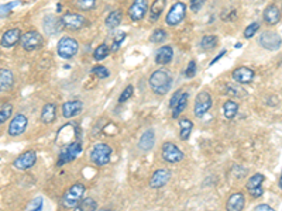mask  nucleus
Wrapping results in <instances>:
<instances>
[{
    "instance_id": "10",
    "label": "nucleus",
    "mask_w": 282,
    "mask_h": 211,
    "mask_svg": "<svg viewBox=\"0 0 282 211\" xmlns=\"http://www.w3.org/2000/svg\"><path fill=\"white\" fill-rule=\"evenodd\" d=\"M161 155H162V159L167 161L168 164H178L180 162L183 158H185V154L182 152L178 145L172 144V142H165L161 148Z\"/></svg>"
},
{
    "instance_id": "41",
    "label": "nucleus",
    "mask_w": 282,
    "mask_h": 211,
    "mask_svg": "<svg viewBox=\"0 0 282 211\" xmlns=\"http://www.w3.org/2000/svg\"><path fill=\"white\" fill-rule=\"evenodd\" d=\"M258 30H259L258 23H251L247 28L244 30V38H251V37H254V34L257 33Z\"/></svg>"
},
{
    "instance_id": "26",
    "label": "nucleus",
    "mask_w": 282,
    "mask_h": 211,
    "mask_svg": "<svg viewBox=\"0 0 282 211\" xmlns=\"http://www.w3.org/2000/svg\"><path fill=\"white\" fill-rule=\"evenodd\" d=\"M155 144V133L154 130H147L143 133L141 138H140V142H138V148L144 152H148L153 146Z\"/></svg>"
},
{
    "instance_id": "11",
    "label": "nucleus",
    "mask_w": 282,
    "mask_h": 211,
    "mask_svg": "<svg viewBox=\"0 0 282 211\" xmlns=\"http://www.w3.org/2000/svg\"><path fill=\"white\" fill-rule=\"evenodd\" d=\"M258 43L259 45H261L262 48H265L267 51L274 52V51H277V49L281 48L282 38L280 37V34L274 33V31H264V33H261V35H259Z\"/></svg>"
},
{
    "instance_id": "32",
    "label": "nucleus",
    "mask_w": 282,
    "mask_h": 211,
    "mask_svg": "<svg viewBox=\"0 0 282 211\" xmlns=\"http://www.w3.org/2000/svg\"><path fill=\"white\" fill-rule=\"evenodd\" d=\"M199 47L203 51H212L217 47V37L216 35H205L199 43Z\"/></svg>"
},
{
    "instance_id": "17",
    "label": "nucleus",
    "mask_w": 282,
    "mask_h": 211,
    "mask_svg": "<svg viewBox=\"0 0 282 211\" xmlns=\"http://www.w3.org/2000/svg\"><path fill=\"white\" fill-rule=\"evenodd\" d=\"M254 70L248 67H238L231 72V78L234 82H237L238 85H248L254 80Z\"/></svg>"
},
{
    "instance_id": "6",
    "label": "nucleus",
    "mask_w": 282,
    "mask_h": 211,
    "mask_svg": "<svg viewBox=\"0 0 282 211\" xmlns=\"http://www.w3.org/2000/svg\"><path fill=\"white\" fill-rule=\"evenodd\" d=\"M213 106V99H212V94L206 90H203L201 93H198L196 99H195V104H193V114L198 117V118H202L203 116L207 113V111L212 109Z\"/></svg>"
},
{
    "instance_id": "25",
    "label": "nucleus",
    "mask_w": 282,
    "mask_h": 211,
    "mask_svg": "<svg viewBox=\"0 0 282 211\" xmlns=\"http://www.w3.org/2000/svg\"><path fill=\"white\" fill-rule=\"evenodd\" d=\"M14 85V75L10 69L1 68L0 69V92H7Z\"/></svg>"
},
{
    "instance_id": "42",
    "label": "nucleus",
    "mask_w": 282,
    "mask_h": 211,
    "mask_svg": "<svg viewBox=\"0 0 282 211\" xmlns=\"http://www.w3.org/2000/svg\"><path fill=\"white\" fill-rule=\"evenodd\" d=\"M226 92H227V94L231 96V97H238V99L243 97L241 90L238 89L237 86H234V85H227V86H226Z\"/></svg>"
},
{
    "instance_id": "29",
    "label": "nucleus",
    "mask_w": 282,
    "mask_h": 211,
    "mask_svg": "<svg viewBox=\"0 0 282 211\" xmlns=\"http://www.w3.org/2000/svg\"><path fill=\"white\" fill-rule=\"evenodd\" d=\"M188 97H189V94H188L186 92H183V93L180 94L179 100H178V103L175 104V107L172 109V118H174V120L178 118L180 114L185 111L186 106H188Z\"/></svg>"
},
{
    "instance_id": "12",
    "label": "nucleus",
    "mask_w": 282,
    "mask_h": 211,
    "mask_svg": "<svg viewBox=\"0 0 282 211\" xmlns=\"http://www.w3.org/2000/svg\"><path fill=\"white\" fill-rule=\"evenodd\" d=\"M265 176L262 173H256L251 178L248 179L246 183V190L248 191V194L253 199H259L264 194V189H262V182H264Z\"/></svg>"
},
{
    "instance_id": "38",
    "label": "nucleus",
    "mask_w": 282,
    "mask_h": 211,
    "mask_svg": "<svg viewBox=\"0 0 282 211\" xmlns=\"http://www.w3.org/2000/svg\"><path fill=\"white\" fill-rule=\"evenodd\" d=\"M98 0H77V7L82 11H90L95 9Z\"/></svg>"
},
{
    "instance_id": "30",
    "label": "nucleus",
    "mask_w": 282,
    "mask_h": 211,
    "mask_svg": "<svg viewBox=\"0 0 282 211\" xmlns=\"http://www.w3.org/2000/svg\"><path fill=\"white\" fill-rule=\"evenodd\" d=\"M179 137L180 140H183V141H186V140H189V137H191L192 130H193V122L189 120V118H180L179 120Z\"/></svg>"
},
{
    "instance_id": "39",
    "label": "nucleus",
    "mask_w": 282,
    "mask_h": 211,
    "mask_svg": "<svg viewBox=\"0 0 282 211\" xmlns=\"http://www.w3.org/2000/svg\"><path fill=\"white\" fill-rule=\"evenodd\" d=\"M133 93H134V86H133V85L126 86V89L122 92V94H120V97H119V103L123 104V103H126L128 99H131V97H133Z\"/></svg>"
},
{
    "instance_id": "37",
    "label": "nucleus",
    "mask_w": 282,
    "mask_h": 211,
    "mask_svg": "<svg viewBox=\"0 0 282 211\" xmlns=\"http://www.w3.org/2000/svg\"><path fill=\"white\" fill-rule=\"evenodd\" d=\"M92 73L98 79H107L110 76V70L103 65H96L92 68Z\"/></svg>"
},
{
    "instance_id": "33",
    "label": "nucleus",
    "mask_w": 282,
    "mask_h": 211,
    "mask_svg": "<svg viewBox=\"0 0 282 211\" xmlns=\"http://www.w3.org/2000/svg\"><path fill=\"white\" fill-rule=\"evenodd\" d=\"M110 54V47L107 44H101L96 47V49L93 51V58L95 61H103L104 58H107Z\"/></svg>"
},
{
    "instance_id": "28",
    "label": "nucleus",
    "mask_w": 282,
    "mask_h": 211,
    "mask_svg": "<svg viewBox=\"0 0 282 211\" xmlns=\"http://www.w3.org/2000/svg\"><path fill=\"white\" fill-rule=\"evenodd\" d=\"M122 19H123V13L120 10H113L110 11L109 14H107V17H106V27L113 31L114 28H117L119 25H120V23H122Z\"/></svg>"
},
{
    "instance_id": "40",
    "label": "nucleus",
    "mask_w": 282,
    "mask_h": 211,
    "mask_svg": "<svg viewBox=\"0 0 282 211\" xmlns=\"http://www.w3.org/2000/svg\"><path fill=\"white\" fill-rule=\"evenodd\" d=\"M198 73V67H196V62L195 61H191L188 64V67L185 69V78L192 79L195 78V75Z\"/></svg>"
},
{
    "instance_id": "34",
    "label": "nucleus",
    "mask_w": 282,
    "mask_h": 211,
    "mask_svg": "<svg viewBox=\"0 0 282 211\" xmlns=\"http://www.w3.org/2000/svg\"><path fill=\"white\" fill-rule=\"evenodd\" d=\"M96 209H98V203L93 200L92 197L82 199V200H80V203H79L78 206L75 207V210L77 211H82V210L92 211V210H96Z\"/></svg>"
},
{
    "instance_id": "48",
    "label": "nucleus",
    "mask_w": 282,
    "mask_h": 211,
    "mask_svg": "<svg viewBox=\"0 0 282 211\" xmlns=\"http://www.w3.org/2000/svg\"><path fill=\"white\" fill-rule=\"evenodd\" d=\"M254 210L256 211H272L274 209L268 206V204H258V206H256L254 207Z\"/></svg>"
},
{
    "instance_id": "3",
    "label": "nucleus",
    "mask_w": 282,
    "mask_h": 211,
    "mask_svg": "<svg viewBox=\"0 0 282 211\" xmlns=\"http://www.w3.org/2000/svg\"><path fill=\"white\" fill-rule=\"evenodd\" d=\"M112 154L113 149L110 145L96 144L90 149L89 156L92 164H95L96 166H106V165H109V162L112 159Z\"/></svg>"
},
{
    "instance_id": "45",
    "label": "nucleus",
    "mask_w": 282,
    "mask_h": 211,
    "mask_svg": "<svg viewBox=\"0 0 282 211\" xmlns=\"http://www.w3.org/2000/svg\"><path fill=\"white\" fill-rule=\"evenodd\" d=\"M124 38H126V34L124 33H120V35H119V37H116V38H114L112 48H110V51H112V52H116V51L120 48V45H122V43H123Z\"/></svg>"
},
{
    "instance_id": "27",
    "label": "nucleus",
    "mask_w": 282,
    "mask_h": 211,
    "mask_svg": "<svg viewBox=\"0 0 282 211\" xmlns=\"http://www.w3.org/2000/svg\"><path fill=\"white\" fill-rule=\"evenodd\" d=\"M44 28L50 35H55L62 30L61 19H56L54 16H47L44 20Z\"/></svg>"
},
{
    "instance_id": "24",
    "label": "nucleus",
    "mask_w": 282,
    "mask_h": 211,
    "mask_svg": "<svg viewBox=\"0 0 282 211\" xmlns=\"http://www.w3.org/2000/svg\"><path fill=\"white\" fill-rule=\"evenodd\" d=\"M165 6H167V0H154L153 4L148 7V17H150V22L151 23L158 22V19H159L161 14L164 13Z\"/></svg>"
},
{
    "instance_id": "49",
    "label": "nucleus",
    "mask_w": 282,
    "mask_h": 211,
    "mask_svg": "<svg viewBox=\"0 0 282 211\" xmlns=\"http://www.w3.org/2000/svg\"><path fill=\"white\" fill-rule=\"evenodd\" d=\"M225 52H226V51H225V49H223V51H222V54H220V55H217V56H216V58H214L213 61H212V64H210V65H214V64H216V62H217V61H219V59H220V58H222V56L225 55Z\"/></svg>"
},
{
    "instance_id": "7",
    "label": "nucleus",
    "mask_w": 282,
    "mask_h": 211,
    "mask_svg": "<svg viewBox=\"0 0 282 211\" xmlns=\"http://www.w3.org/2000/svg\"><path fill=\"white\" fill-rule=\"evenodd\" d=\"M186 16V4L182 1H177L171 6V9L165 16V23L169 27H177L185 20Z\"/></svg>"
},
{
    "instance_id": "20",
    "label": "nucleus",
    "mask_w": 282,
    "mask_h": 211,
    "mask_svg": "<svg viewBox=\"0 0 282 211\" xmlns=\"http://www.w3.org/2000/svg\"><path fill=\"white\" fill-rule=\"evenodd\" d=\"M262 20L267 25H275L278 24L280 20H281V11L280 9L275 6V4H270L265 10H264V14H262Z\"/></svg>"
},
{
    "instance_id": "50",
    "label": "nucleus",
    "mask_w": 282,
    "mask_h": 211,
    "mask_svg": "<svg viewBox=\"0 0 282 211\" xmlns=\"http://www.w3.org/2000/svg\"><path fill=\"white\" fill-rule=\"evenodd\" d=\"M278 186H280V189L282 190V172H281V176H280V180H278Z\"/></svg>"
},
{
    "instance_id": "15",
    "label": "nucleus",
    "mask_w": 282,
    "mask_h": 211,
    "mask_svg": "<svg viewBox=\"0 0 282 211\" xmlns=\"http://www.w3.org/2000/svg\"><path fill=\"white\" fill-rule=\"evenodd\" d=\"M171 175H172V173H171V170H168V169H158V170H155V172L151 175L150 182H148L150 188L154 190L164 188L169 182Z\"/></svg>"
},
{
    "instance_id": "2",
    "label": "nucleus",
    "mask_w": 282,
    "mask_h": 211,
    "mask_svg": "<svg viewBox=\"0 0 282 211\" xmlns=\"http://www.w3.org/2000/svg\"><path fill=\"white\" fill-rule=\"evenodd\" d=\"M86 193V186L82 183H74L69 189L64 193L62 199H61V204L64 209H75L78 206L80 200L83 199Z\"/></svg>"
},
{
    "instance_id": "21",
    "label": "nucleus",
    "mask_w": 282,
    "mask_h": 211,
    "mask_svg": "<svg viewBox=\"0 0 282 211\" xmlns=\"http://www.w3.org/2000/svg\"><path fill=\"white\" fill-rule=\"evenodd\" d=\"M174 58V49L171 45H164L155 52V64L157 65H168Z\"/></svg>"
},
{
    "instance_id": "8",
    "label": "nucleus",
    "mask_w": 282,
    "mask_h": 211,
    "mask_svg": "<svg viewBox=\"0 0 282 211\" xmlns=\"http://www.w3.org/2000/svg\"><path fill=\"white\" fill-rule=\"evenodd\" d=\"M61 24L62 28L68 31H80L86 25V19L85 16L79 13H65L61 17Z\"/></svg>"
},
{
    "instance_id": "22",
    "label": "nucleus",
    "mask_w": 282,
    "mask_h": 211,
    "mask_svg": "<svg viewBox=\"0 0 282 211\" xmlns=\"http://www.w3.org/2000/svg\"><path fill=\"white\" fill-rule=\"evenodd\" d=\"M246 206V197L243 193H234L231 194L227 203H226V209L229 211H241Z\"/></svg>"
},
{
    "instance_id": "23",
    "label": "nucleus",
    "mask_w": 282,
    "mask_h": 211,
    "mask_svg": "<svg viewBox=\"0 0 282 211\" xmlns=\"http://www.w3.org/2000/svg\"><path fill=\"white\" fill-rule=\"evenodd\" d=\"M40 120L43 124H52L56 120V106L54 103H47L41 109Z\"/></svg>"
},
{
    "instance_id": "9",
    "label": "nucleus",
    "mask_w": 282,
    "mask_h": 211,
    "mask_svg": "<svg viewBox=\"0 0 282 211\" xmlns=\"http://www.w3.org/2000/svg\"><path fill=\"white\" fill-rule=\"evenodd\" d=\"M80 152H82V145H80V142H78V141L71 142V144L67 145V146L61 151L56 165H58V166H62V165H65L68 162L75 161V159L80 155Z\"/></svg>"
},
{
    "instance_id": "43",
    "label": "nucleus",
    "mask_w": 282,
    "mask_h": 211,
    "mask_svg": "<svg viewBox=\"0 0 282 211\" xmlns=\"http://www.w3.org/2000/svg\"><path fill=\"white\" fill-rule=\"evenodd\" d=\"M43 209V197H35L28 206H27V210L31 211H40Z\"/></svg>"
},
{
    "instance_id": "18",
    "label": "nucleus",
    "mask_w": 282,
    "mask_h": 211,
    "mask_svg": "<svg viewBox=\"0 0 282 211\" xmlns=\"http://www.w3.org/2000/svg\"><path fill=\"white\" fill-rule=\"evenodd\" d=\"M20 38H22V31L19 28H10L1 35L0 44L3 48H11L17 43H20Z\"/></svg>"
},
{
    "instance_id": "36",
    "label": "nucleus",
    "mask_w": 282,
    "mask_h": 211,
    "mask_svg": "<svg viewBox=\"0 0 282 211\" xmlns=\"http://www.w3.org/2000/svg\"><path fill=\"white\" fill-rule=\"evenodd\" d=\"M165 38H167V31L162 30V28H157V30H154L153 34H151L150 41L154 43V44H161V43L165 41Z\"/></svg>"
},
{
    "instance_id": "5",
    "label": "nucleus",
    "mask_w": 282,
    "mask_h": 211,
    "mask_svg": "<svg viewBox=\"0 0 282 211\" xmlns=\"http://www.w3.org/2000/svg\"><path fill=\"white\" fill-rule=\"evenodd\" d=\"M78 41L72 37H62L56 47V52L62 59H71L78 54Z\"/></svg>"
},
{
    "instance_id": "46",
    "label": "nucleus",
    "mask_w": 282,
    "mask_h": 211,
    "mask_svg": "<svg viewBox=\"0 0 282 211\" xmlns=\"http://www.w3.org/2000/svg\"><path fill=\"white\" fill-rule=\"evenodd\" d=\"M203 3H205V0H191V3H189V7H191L192 11H199L203 7Z\"/></svg>"
},
{
    "instance_id": "44",
    "label": "nucleus",
    "mask_w": 282,
    "mask_h": 211,
    "mask_svg": "<svg viewBox=\"0 0 282 211\" xmlns=\"http://www.w3.org/2000/svg\"><path fill=\"white\" fill-rule=\"evenodd\" d=\"M20 4V1H11V3H7L4 6H0V16H4L7 14L9 11H11L14 7H17Z\"/></svg>"
},
{
    "instance_id": "4",
    "label": "nucleus",
    "mask_w": 282,
    "mask_h": 211,
    "mask_svg": "<svg viewBox=\"0 0 282 211\" xmlns=\"http://www.w3.org/2000/svg\"><path fill=\"white\" fill-rule=\"evenodd\" d=\"M20 44H22V48L27 52H33V51H37L40 49L43 44H44V38L43 35L35 31V30H30L27 33L22 34V38H20Z\"/></svg>"
},
{
    "instance_id": "14",
    "label": "nucleus",
    "mask_w": 282,
    "mask_h": 211,
    "mask_svg": "<svg viewBox=\"0 0 282 211\" xmlns=\"http://www.w3.org/2000/svg\"><path fill=\"white\" fill-rule=\"evenodd\" d=\"M27 125H28V118L24 114L19 113V114H16L10 120L9 128H7V134L10 137H19V135H22L27 130Z\"/></svg>"
},
{
    "instance_id": "1",
    "label": "nucleus",
    "mask_w": 282,
    "mask_h": 211,
    "mask_svg": "<svg viewBox=\"0 0 282 211\" xmlns=\"http://www.w3.org/2000/svg\"><path fill=\"white\" fill-rule=\"evenodd\" d=\"M148 86L158 96H165L172 86V75L171 72L161 68L151 73L148 78Z\"/></svg>"
},
{
    "instance_id": "31",
    "label": "nucleus",
    "mask_w": 282,
    "mask_h": 211,
    "mask_svg": "<svg viewBox=\"0 0 282 211\" xmlns=\"http://www.w3.org/2000/svg\"><path fill=\"white\" fill-rule=\"evenodd\" d=\"M238 113V104L234 100H227L223 104V114L227 120H233Z\"/></svg>"
},
{
    "instance_id": "19",
    "label": "nucleus",
    "mask_w": 282,
    "mask_h": 211,
    "mask_svg": "<svg viewBox=\"0 0 282 211\" xmlns=\"http://www.w3.org/2000/svg\"><path fill=\"white\" fill-rule=\"evenodd\" d=\"M83 110V103L80 100L67 101L62 104V116L65 118H74Z\"/></svg>"
},
{
    "instance_id": "47",
    "label": "nucleus",
    "mask_w": 282,
    "mask_h": 211,
    "mask_svg": "<svg viewBox=\"0 0 282 211\" xmlns=\"http://www.w3.org/2000/svg\"><path fill=\"white\" fill-rule=\"evenodd\" d=\"M183 93V90H177L175 93H174V96L171 97V101H169V107H171V110L175 107V104L178 103V100H179V97H180V94Z\"/></svg>"
},
{
    "instance_id": "35",
    "label": "nucleus",
    "mask_w": 282,
    "mask_h": 211,
    "mask_svg": "<svg viewBox=\"0 0 282 211\" xmlns=\"http://www.w3.org/2000/svg\"><path fill=\"white\" fill-rule=\"evenodd\" d=\"M13 114V106L10 103H4L3 106H0V125L4 124Z\"/></svg>"
},
{
    "instance_id": "13",
    "label": "nucleus",
    "mask_w": 282,
    "mask_h": 211,
    "mask_svg": "<svg viewBox=\"0 0 282 211\" xmlns=\"http://www.w3.org/2000/svg\"><path fill=\"white\" fill-rule=\"evenodd\" d=\"M35 164H37L35 151H26L13 161V167L17 170H27V169H31Z\"/></svg>"
},
{
    "instance_id": "16",
    "label": "nucleus",
    "mask_w": 282,
    "mask_h": 211,
    "mask_svg": "<svg viewBox=\"0 0 282 211\" xmlns=\"http://www.w3.org/2000/svg\"><path fill=\"white\" fill-rule=\"evenodd\" d=\"M148 1L147 0H134L131 6L128 7V16L133 22H140L144 19L146 13L148 11Z\"/></svg>"
}]
</instances>
